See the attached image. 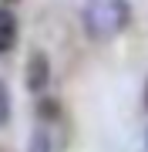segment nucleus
<instances>
[{
	"label": "nucleus",
	"mask_w": 148,
	"mask_h": 152,
	"mask_svg": "<svg viewBox=\"0 0 148 152\" xmlns=\"http://www.w3.org/2000/svg\"><path fill=\"white\" fill-rule=\"evenodd\" d=\"M84 31L94 41H115L131 24V4L128 0H88L81 10Z\"/></svg>",
	"instance_id": "nucleus-1"
},
{
	"label": "nucleus",
	"mask_w": 148,
	"mask_h": 152,
	"mask_svg": "<svg viewBox=\"0 0 148 152\" xmlns=\"http://www.w3.org/2000/svg\"><path fill=\"white\" fill-rule=\"evenodd\" d=\"M30 152H51V135H47L44 129L34 132V139H30Z\"/></svg>",
	"instance_id": "nucleus-5"
},
{
	"label": "nucleus",
	"mask_w": 148,
	"mask_h": 152,
	"mask_svg": "<svg viewBox=\"0 0 148 152\" xmlns=\"http://www.w3.org/2000/svg\"><path fill=\"white\" fill-rule=\"evenodd\" d=\"M17 34H20V24H17L14 10L0 7V54H10L17 48Z\"/></svg>",
	"instance_id": "nucleus-3"
},
{
	"label": "nucleus",
	"mask_w": 148,
	"mask_h": 152,
	"mask_svg": "<svg viewBox=\"0 0 148 152\" xmlns=\"http://www.w3.org/2000/svg\"><path fill=\"white\" fill-rule=\"evenodd\" d=\"M145 149H148V139H145Z\"/></svg>",
	"instance_id": "nucleus-6"
},
{
	"label": "nucleus",
	"mask_w": 148,
	"mask_h": 152,
	"mask_svg": "<svg viewBox=\"0 0 148 152\" xmlns=\"http://www.w3.org/2000/svg\"><path fill=\"white\" fill-rule=\"evenodd\" d=\"M24 85H27L30 95L47 91V85H51V61H47L44 51H30L27 68H24Z\"/></svg>",
	"instance_id": "nucleus-2"
},
{
	"label": "nucleus",
	"mask_w": 148,
	"mask_h": 152,
	"mask_svg": "<svg viewBox=\"0 0 148 152\" xmlns=\"http://www.w3.org/2000/svg\"><path fill=\"white\" fill-rule=\"evenodd\" d=\"M10 112H14V102H10V91H7V85L0 81V129H4L7 122H10Z\"/></svg>",
	"instance_id": "nucleus-4"
},
{
	"label": "nucleus",
	"mask_w": 148,
	"mask_h": 152,
	"mask_svg": "<svg viewBox=\"0 0 148 152\" xmlns=\"http://www.w3.org/2000/svg\"><path fill=\"white\" fill-rule=\"evenodd\" d=\"M145 98H148V91H145Z\"/></svg>",
	"instance_id": "nucleus-7"
}]
</instances>
